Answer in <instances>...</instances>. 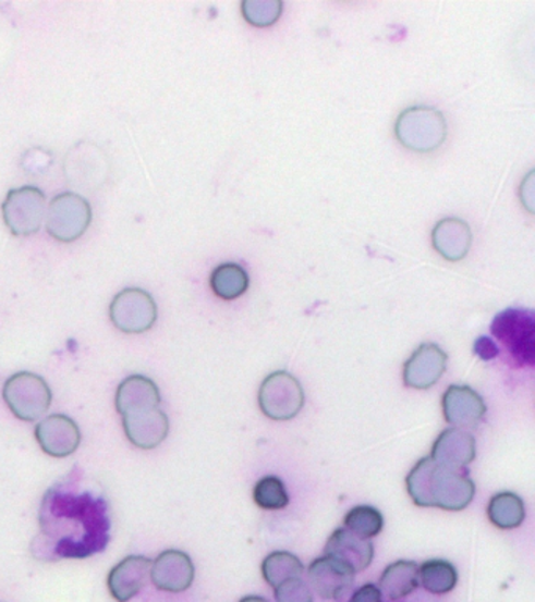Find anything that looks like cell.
I'll use <instances>...</instances> for the list:
<instances>
[{"label": "cell", "instance_id": "obj_1", "mask_svg": "<svg viewBox=\"0 0 535 602\" xmlns=\"http://www.w3.org/2000/svg\"><path fill=\"white\" fill-rule=\"evenodd\" d=\"M112 515L105 491L82 469L52 484L41 499L31 551L42 562L93 557L109 546Z\"/></svg>", "mask_w": 535, "mask_h": 602}, {"label": "cell", "instance_id": "obj_2", "mask_svg": "<svg viewBox=\"0 0 535 602\" xmlns=\"http://www.w3.org/2000/svg\"><path fill=\"white\" fill-rule=\"evenodd\" d=\"M118 415L123 419L127 440L135 447L151 451L166 441L170 422L160 409L159 388L144 376L121 381L115 395Z\"/></svg>", "mask_w": 535, "mask_h": 602}, {"label": "cell", "instance_id": "obj_3", "mask_svg": "<svg viewBox=\"0 0 535 602\" xmlns=\"http://www.w3.org/2000/svg\"><path fill=\"white\" fill-rule=\"evenodd\" d=\"M406 491L418 507L462 512L476 496L469 472L438 465L430 457L420 459L406 476Z\"/></svg>", "mask_w": 535, "mask_h": 602}, {"label": "cell", "instance_id": "obj_4", "mask_svg": "<svg viewBox=\"0 0 535 602\" xmlns=\"http://www.w3.org/2000/svg\"><path fill=\"white\" fill-rule=\"evenodd\" d=\"M396 138L410 151H437L448 137V123L435 107L415 106L404 110L396 121Z\"/></svg>", "mask_w": 535, "mask_h": 602}, {"label": "cell", "instance_id": "obj_5", "mask_svg": "<svg viewBox=\"0 0 535 602\" xmlns=\"http://www.w3.org/2000/svg\"><path fill=\"white\" fill-rule=\"evenodd\" d=\"M491 334L520 366H534L535 317L533 309L509 308L491 322Z\"/></svg>", "mask_w": 535, "mask_h": 602}, {"label": "cell", "instance_id": "obj_6", "mask_svg": "<svg viewBox=\"0 0 535 602\" xmlns=\"http://www.w3.org/2000/svg\"><path fill=\"white\" fill-rule=\"evenodd\" d=\"M3 401L17 419L34 422L51 408V388L37 373L17 372L5 381Z\"/></svg>", "mask_w": 535, "mask_h": 602}, {"label": "cell", "instance_id": "obj_7", "mask_svg": "<svg viewBox=\"0 0 535 602\" xmlns=\"http://www.w3.org/2000/svg\"><path fill=\"white\" fill-rule=\"evenodd\" d=\"M258 405L266 418L284 422L297 418L305 406V391L301 381L287 370H277L263 380Z\"/></svg>", "mask_w": 535, "mask_h": 602}, {"label": "cell", "instance_id": "obj_8", "mask_svg": "<svg viewBox=\"0 0 535 602\" xmlns=\"http://www.w3.org/2000/svg\"><path fill=\"white\" fill-rule=\"evenodd\" d=\"M46 231L59 242L77 241L92 223V206L81 195L66 192L57 195L46 210Z\"/></svg>", "mask_w": 535, "mask_h": 602}, {"label": "cell", "instance_id": "obj_9", "mask_svg": "<svg viewBox=\"0 0 535 602\" xmlns=\"http://www.w3.org/2000/svg\"><path fill=\"white\" fill-rule=\"evenodd\" d=\"M48 201L34 185L12 188L2 205L3 222L14 236H32L41 230L46 220Z\"/></svg>", "mask_w": 535, "mask_h": 602}, {"label": "cell", "instance_id": "obj_10", "mask_svg": "<svg viewBox=\"0 0 535 602\" xmlns=\"http://www.w3.org/2000/svg\"><path fill=\"white\" fill-rule=\"evenodd\" d=\"M109 312L113 325L127 334L145 333L157 319L155 298L138 287L123 288L117 294Z\"/></svg>", "mask_w": 535, "mask_h": 602}, {"label": "cell", "instance_id": "obj_11", "mask_svg": "<svg viewBox=\"0 0 535 602\" xmlns=\"http://www.w3.org/2000/svg\"><path fill=\"white\" fill-rule=\"evenodd\" d=\"M448 367V355L440 345L434 342L420 345L406 359L402 379L410 390H429L445 376Z\"/></svg>", "mask_w": 535, "mask_h": 602}, {"label": "cell", "instance_id": "obj_12", "mask_svg": "<svg viewBox=\"0 0 535 602\" xmlns=\"http://www.w3.org/2000/svg\"><path fill=\"white\" fill-rule=\"evenodd\" d=\"M153 586L169 593H183L191 589L195 579V566L192 558L183 551L169 550L160 552L149 573Z\"/></svg>", "mask_w": 535, "mask_h": 602}, {"label": "cell", "instance_id": "obj_13", "mask_svg": "<svg viewBox=\"0 0 535 602\" xmlns=\"http://www.w3.org/2000/svg\"><path fill=\"white\" fill-rule=\"evenodd\" d=\"M441 406L446 422L460 430L479 426L487 415L484 398L466 384H451L445 391Z\"/></svg>", "mask_w": 535, "mask_h": 602}, {"label": "cell", "instance_id": "obj_14", "mask_svg": "<svg viewBox=\"0 0 535 602\" xmlns=\"http://www.w3.org/2000/svg\"><path fill=\"white\" fill-rule=\"evenodd\" d=\"M309 587L324 600H340L355 582V573L344 563L324 555L309 563Z\"/></svg>", "mask_w": 535, "mask_h": 602}, {"label": "cell", "instance_id": "obj_15", "mask_svg": "<svg viewBox=\"0 0 535 602\" xmlns=\"http://www.w3.org/2000/svg\"><path fill=\"white\" fill-rule=\"evenodd\" d=\"M39 447L56 458L73 455L81 444V430L73 419L65 415H51L41 420L35 429Z\"/></svg>", "mask_w": 535, "mask_h": 602}, {"label": "cell", "instance_id": "obj_16", "mask_svg": "<svg viewBox=\"0 0 535 602\" xmlns=\"http://www.w3.org/2000/svg\"><path fill=\"white\" fill-rule=\"evenodd\" d=\"M151 558L130 555L113 566L107 577V589L117 602H130L145 589L151 573Z\"/></svg>", "mask_w": 535, "mask_h": 602}, {"label": "cell", "instance_id": "obj_17", "mask_svg": "<svg viewBox=\"0 0 535 602\" xmlns=\"http://www.w3.org/2000/svg\"><path fill=\"white\" fill-rule=\"evenodd\" d=\"M430 458L448 468H466L476 458V440L465 430L446 429L431 445Z\"/></svg>", "mask_w": 535, "mask_h": 602}, {"label": "cell", "instance_id": "obj_18", "mask_svg": "<svg viewBox=\"0 0 535 602\" xmlns=\"http://www.w3.org/2000/svg\"><path fill=\"white\" fill-rule=\"evenodd\" d=\"M324 552L344 563L355 575L365 572L374 561V544L365 538L349 532L344 527L331 533Z\"/></svg>", "mask_w": 535, "mask_h": 602}, {"label": "cell", "instance_id": "obj_19", "mask_svg": "<svg viewBox=\"0 0 535 602\" xmlns=\"http://www.w3.org/2000/svg\"><path fill=\"white\" fill-rule=\"evenodd\" d=\"M431 244L446 261H462L473 245V231L465 220L451 217L440 220L431 231Z\"/></svg>", "mask_w": 535, "mask_h": 602}, {"label": "cell", "instance_id": "obj_20", "mask_svg": "<svg viewBox=\"0 0 535 602\" xmlns=\"http://www.w3.org/2000/svg\"><path fill=\"white\" fill-rule=\"evenodd\" d=\"M418 563L398 561L381 573L379 589L390 601H401L418 589Z\"/></svg>", "mask_w": 535, "mask_h": 602}, {"label": "cell", "instance_id": "obj_21", "mask_svg": "<svg viewBox=\"0 0 535 602\" xmlns=\"http://www.w3.org/2000/svg\"><path fill=\"white\" fill-rule=\"evenodd\" d=\"M487 515L495 527L502 530L516 529L526 518L523 499L519 494L502 491L488 502Z\"/></svg>", "mask_w": 535, "mask_h": 602}, {"label": "cell", "instance_id": "obj_22", "mask_svg": "<svg viewBox=\"0 0 535 602\" xmlns=\"http://www.w3.org/2000/svg\"><path fill=\"white\" fill-rule=\"evenodd\" d=\"M250 284L248 273L239 263H220L210 275V287L214 294L222 300H235L247 292Z\"/></svg>", "mask_w": 535, "mask_h": 602}, {"label": "cell", "instance_id": "obj_23", "mask_svg": "<svg viewBox=\"0 0 535 602\" xmlns=\"http://www.w3.org/2000/svg\"><path fill=\"white\" fill-rule=\"evenodd\" d=\"M262 573L264 580L272 589H277L278 586L288 582V580L302 579L305 566H303L297 555L288 551H275L264 558Z\"/></svg>", "mask_w": 535, "mask_h": 602}, {"label": "cell", "instance_id": "obj_24", "mask_svg": "<svg viewBox=\"0 0 535 602\" xmlns=\"http://www.w3.org/2000/svg\"><path fill=\"white\" fill-rule=\"evenodd\" d=\"M418 579L423 589L429 593L446 594L458 586L459 573L451 562L434 558L418 566Z\"/></svg>", "mask_w": 535, "mask_h": 602}, {"label": "cell", "instance_id": "obj_25", "mask_svg": "<svg viewBox=\"0 0 535 602\" xmlns=\"http://www.w3.org/2000/svg\"><path fill=\"white\" fill-rule=\"evenodd\" d=\"M384 526V515L370 505H356L344 516V529L365 540L379 536Z\"/></svg>", "mask_w": 535, "mask_h": 602}, {"label": "cell", "instance_id": "obj_26", "mask_svg": "<svg viewBox=\"0 0 535 602\" xmlns=\"http://www.w3.org/2000/svg\"><path fill=\"white\" fill-rule=\"evenodd\" d=\"M255 504L263 511H283L289 505L287 484L277 476H266L253 490Z\"/></svg>", "mask_w": 535, "mask_h": 602}, {"label": "cell", "instance_id": "obj_27", "mask_svg": "<svg viewBox=\"0 0 535 602\" xmlns=\"http://www.w3.org/2000/svg\"><path fill=\"white\" fill-rule=\"evenodd\" d=\"M242 16L253 27H270L280 20L283 2L280 0H244Z\"/></svg>", "mask_w": 535, "mask_h": 602}, {"label": "cell", "instance_id": "obj_28", "mask_svg": "<svg viewBox=\"0 0 535 602\" xmlns=\"http://www.w3.org/2000/svg\"><path fill=\"white\" fill-rule=\"evenodd\" d=\"M275 590L277 602H313V593L303 579H291Z\"/></svg>", "mask_w": 535, "mask_h": 602}, {"label": "cell", "instance_id": "obj_29", "mask_svg": "<svg viewBox=\"0 0 535 602\" xmlns=\"http://www.w3.org/2000/svg\"><path fill=\"white\" fill-rule=\"evenodd\" d=\"M349 602H384V594H381L379 587L374 586V583H366V586L353 591Z\"/></svg>", "mask_w": 535, "mask_h": 602}, {"label": "cell", "instance_id": "obj_30", "mask_svg": "<svg viewBox=\"0 0 535 602\" xmlns=\"http://www.w3.org/2000/svg\"><path fill=\"white\" fill-rule=\"evenodd\" d=\"M474 352H476V355H479L483 359H491L499 354L498 345L495 344L490 337L484 336L479 337V340L476 341V344H474Z\"/></svg>", "mask_w": 535, "mask_h": 602}, {"label": "cell", "instance_id": "obj_31", "mask_svg": "<svg viewBox=\"0 0 535 602\" xmlns=\"http://www.w3.org/2000/svg\"><path fill=\"white\" fill-rule=\"evenodd\" d=\"M239 602H270L266 598L258 597V594H250V597L242 598Z\"/></svg>", "mask_w": 535, "mask_h": 602}]
</instances>
